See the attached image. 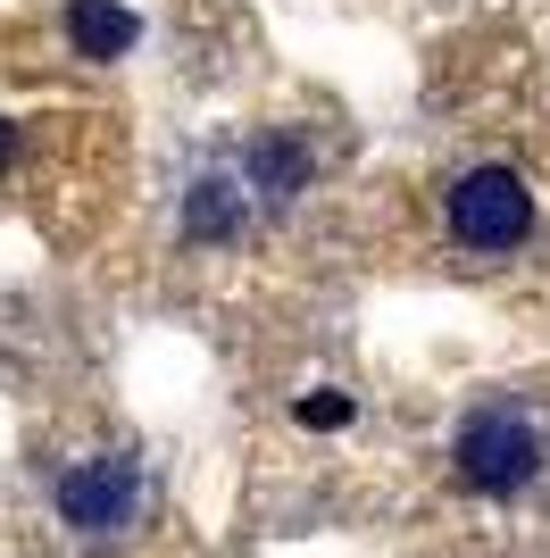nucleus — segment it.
I'll return each mask as SVG.
<instances>
[{
    "label": "nucleus",
    "instance_id": "1",
    "mask_svg": "<svg viewBox=\"0 0 550 558\" xmlns=\"http://www.w3.org/2000/svg\"><path fill=\"white\" fill-rule=\"evenodd\" d=\"M550 459V434L534 409H517V400H483V409H467L451 434V466H458V484L467 492H526L534 475H542Z\"/></svg>",
    "mask_w": 550,
    "mask_h": 558
},
{
    "label": "nucleus",
    "instance_id": "3",
    "mask_svg": "<svg viewBox=\"0 0 550 558\" xmlns=\"http://www.w3.org/2000/svg\"><path fill=\"white\" fill-rule=\"evenodd\" d=\"M59 525H75V534L109 542V534H134L142 509H151V475H142L134 450H92V459H75L68 475H59Z\"/></svg>",
    "mask_w": 550,
    "mask_h": 558
},
{
    "label": "nucleus",
    "instance_id": "2",
    "mask_svg": "<svg viewBox=\"0 0 550 558\" xmlns=\"http://www.w3.org/2000/svg\"><path fill=\"white\" fill-rule=\"evenodd\" d=\"M442 217H451V242H458V251L501 258V251H517V242L534 233V192H526L517 167L483 159V167H458V175H451Z\"/></svg>",
    "mask_w": 550,
    "mask_h": 558
},
{
    "label": "nucleus",
    "instance_id": "6",
    "mask_svg": "<svg viewBox=\"0 0 550 558\" xmlns=\"http://www.w3.org/2000/svg\"><path fill=\"white\" fill-rule=\"evenodd\" d=\"M267 192V201H300V184H309V142L300 134H259L251 159H242V192Z\"/></svg>",
    "mask_w": 550,
    "mask_h": 558
},
{
    "label": "nucleus",
    "instance_id": "7",
    "mask_svg": "<svg viewBox=\"0 0 550 558\" xmlns=\"http://www.w3.org/2000/svg\"><path fill=\"white\" fill-rule=\"evenodd\" d=\"M350 417H359V400H350V392H309V400H300V425H309V434H343Z\"/></svg>",
    "mask_w": 550,
    "mask_h": 558
},
{
    "label": "nucleus",
    "instance_id": "5",
    "mask_svg": "<svg viewBox=\"0 0 550 558\" xmlns=\"http://www.w3.org/2000/svg\"><path fill=\"white\" fill-rule=\"evenodd\" d=\"M68 43L84 50V59H134L142 43V17L134 9H117V0H68Z\"/></svg>",
    "mask_w": 550,
    "mask_h": 558
},
{
    "label": "nucleus",
    "instance_id": "4",
    "mask_svg": "<svg viewBox=\"0 0 550 558\" xmlns=\"http://www.w3.org/2000/svg\"><path fill=\"white\" fill-rule=\"evenodd\" d=\"M251 217V192L234 167H201L192 184H183V242H234Z\"/></svg>",
    "mask_w": 550,
    "mask_h": 558
},
{
    "label": "nucleus",
    "instance_id": "8",
    "mask_svg": "<svg viewBox=\"0 0 550 558\" xmlns=\"http://www.w3.org/2000/svg\"><path fill=\"white\" fill-rule=\"evenodd\" d=\"M17 159V125H9V117H0V167Z\"/></svg>",
    "mask_w": 550,
    "mask_h": 558
}]
</instances>
